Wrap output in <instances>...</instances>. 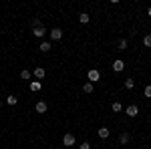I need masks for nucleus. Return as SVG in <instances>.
I'll return each instance as SVG.
<instances>
[{
  "label": "nucleus",
  "instance_id": "20e7f679",
  "mask_svg": "<svg viewBox=\"0 0 151 149\" xmlns=\"http://www.w3.org/2000/svg\"><path fill=\"white\" fill-rule=\"evenodd\" d=\"M123 69H125V63H123L121 58H117V60H113V71H117V73H121Z\"/></svg>",
  "mask_w": 151,
  "mask_h": 149
},
{
  "label": "nucleus",
  "instance_id": "7ed1b4c3",
  "mask_svg": "<svg viewBox=\"0 0 151 149\" xmlns=\"http://www.w3.org/2000/svg\"><path fill=\"white\" fill-rule=\"evenodd\" d=\"M32 35H35V36H38V38H42V36L47 35V28H45V26H35Z\"/></svg>",
  "mask_w": 151,
  "mask_h": 149
},
{
  "label": "nucleus",
  "instance_id": "4be33fe9",
  "mask_svg": "<svg viewBox=\"0 0 151 149\" xmlns=\"http://www.w3.org/2000/svg\"><path fill=\"white\" fill-rule=\"evenodd\" d=\"M81 149H91V145H89V143H83V145H81Z\"/></svg>",
  "mask_w": 151,
  "mask_h": 149
},
{
  "label": "nucleus",
  "instance_id": "aec40b11",
  "mask_svg": "<svg viewBox=\"0 0 151 149\" xmlns=\"http://www.w3.org/2000/svg\"><path fill=\"white\" fill-rule=\"evenodd\" d=\"M113 111H121V103H117V101H115V103H113Z\"/></svg>",
  "mask_w": 151,
  "mask_h": 149
},
{
  "label": "nucleus",
  "instance_id": "423d86ee",
  "mask_svg": "<svg viewBox=\"0 0 151 149\" xmlns=\"http://www.w3.org/2000/svg\"><path fill=\"white\" fill-rule=\"evenodd\" d=\"M137 113H139L137 105H129V107H127V115H129V117H137Z\"/></svg>",
  "mask_w": 151,
  "mask_h": 149
},
{
  "label": "nucleus",
  "instance_id": "2eb2a0df",
  "mask_svg": "<svg viewBox=\"0 0 151 149\" xmlns=\"http://www.w3.org/2000/svg\"><path fill=\"white\" fill-rule=\"evenodd\" d=\"M143 45H145V46H151V35H145V38H143Z\"/></svg>",
  "mask_w": 151,
  "mask_h": 149
},
{
  "label": "nucleus",
  "instance_id": "1a4fd4ad",
  "mask_svg": "<svg viewBox=\"0 0 151 149\" xmlns=\"http://www.w3.org/2000/svg\"><path fill=\"white\" fill-rule=\"evenodd\" d=\"M35 77H36V79H45V69H42V67L35 69Z\"/></svg>",
  "mask_w": 151,
  "mask_h": 149
},
{
  "label": "nucleus",
  "instance_id": "a211bd4d",
  "mask_svg": "<svg viewBox=\"0 0 151 149\" xmlns=\"http://www.w3.org/2000/svg\"><path fill=\"white\" fill-rule=\"evenodd\" d=\"M133 85H135V83H133L131 79H127V81H125V89H133Z\"/></svg>",
  "mask_w": 151,
  "mask_h": 149
},
{
  "label": "nucleus",
  "instance_id": "39448f33",
  "mask_svg": "<svg viewBox=\"0 0 151 149\" xmlns=\"http://www.w3.org/2000/svg\"><path fill=\"white\" fill-rule=\"evenodd\" d=\"M50 38H52V40H60V38H63V30H60V28H52V30H50Z\"/></svg>",
  "mask_w": 151,
  "mask_h": 149
},
{
  "label": "nucleus",
  "instance_id": "0eeeda50",
  "mask_svg": "<svg viewBox=\"0 0 151 149\" xmlns=\"http://www.w3.org/2000/svg\"><path fill=\"white\" fill-rule=\"evenodd\" d=\"M47 109H48V107H47L45 101H38V103H36V113H45Z\"/></svg>",
  "mask_w": 151,
  "mask_h": 149
},
{
  "label": "nucleus",
  "instance_id": "4468645a",
  "mask_svg": "<svg viewBox=\"0 0 151 149\" xmlns=\"http://www.w3.org/2000/svg\"><path fill=\"white\" fill-rule=\"evenodd\" d=\"M20 79L28 81V79H30V71H22V73H20Z\"/></svg>",
  "mask_w": 151,
  "mask_h": 149
},
{
  "label": "nucleus",
  "instance_id": "ddd939ff",
  "mask_svg": "<svg viewBox=\"0 0 151 149\" xmlns=\"http://www.w3.org/2000/svg\"><path fill=\"white\" fill-rule=\"evenodd\" d=\"M79 20H81L83 24H87V22H89V14H85V12H83L81 16H79Z\"/></svg>",
  "mask_w": 151,
  "mask_h": 149
},
{
  "label": "nucleus",
  "instance_id": "f03ea898",
  "mask_svg": "<svg viewBox=\"0 0 151 149\" xmlns=\"http://www.w3.org/2000/svg\"><path fill=\"white\" fill-rule=\"evenodd\" d=\"M87 77H89V81H91V83H97V81L101 79V73H99L97 69H91V71H89V75H87Z\"/></svg>",
  "mask_w": 151,
  "mask_h": 149
},
{
  "label": "nucleus",
  "instance_id": "9d476101",
  "mask_svg": "<svg viewBox=\"0 0 151 149\" xmlns=\"http://www.w3.org/2000/svg\"><path fill=\"white\" fill-rule=\"evenodd\" d=\"M99 137H101V139L109 137V129H107V127H101V129H99Z\"/></svg>",
  "mask_w": 151,
  "mask_h": 149
},
{
  "label": "nucleus",
  "instance_id": "6e6552de",
  "mask_svg": "<svg viewBox=\"0 0 151 149\" xmlns=\"http://www.w3.org/2000/svg\"><path fill=\"white\" fill-rule=\"evenodd\" d=\"M40 89H42L40 81H32V83H30V91H40Z\"/></svg>",
  "mask_w": 151,
  "mask_h": 149
},
{
  "label": "nucleus",
  "instance_id": "f257e3e1",
  "mask_svg": "<svg viewBox=\"0 0 151 149\" xmlns=\"http://www.w3.org/2000/svg\"><path fill=\"white\" fill-rule=\"evenodd\" d=\"M63 145H65V147L75 145V135H73V133H65V137H63Z\"/></svg>",
  "mask_w": 151,
  "mask_h": 149
},
{
  "label": "nucleus",
  "instance_id": "412c9836",
  "mask_svg": "<svg viewBox=\"0 0 151 149\" xmlns=\"http://www.w3.org/2000/svg\"><path fill=\"white\" fill-rule=\"evenodd\" d=\"M145 97H151V85L145 87Z\"/></svg>",
  "mask_w": 151,
  "mask_h": 149
},
{
  "label": "nucleus",
  "instance_id": "dca6fc26",
  "mask_svg": "<svg viewBox=\"0 0 151 149\" xmlns=\"http://www.w3.org/2000/svg\"><path fill=\"white\" fill-rule=\"evenodd\" d=\"M119 141H121V143H123V145H125V143H127V141H129V133H123V135H121V139H119Z\"/></svg>",
  "mask_w": 151,
  "mask_h": 149
},
{
  "label": "nucleus",
  "instance_id": "f3484780",
  "mask_svg": "<svg viewBox=\"0 0 151 149\" xmlns=\"http://www.w3.org/2000/svg\"><path fill=\"white\" fill-rule=\"evenodd\" d=\"M6 103H8V105H16V97H14V95H10V97L6 99Z\"/></svg>",
  "mask_w": 151,
  "mask_h": 149
},
{
  "label": "nucleus",
  "instance_id": "5701e85b",
  "mask_svg": "<svg viewBox=\"0 0 151 149\" xmlns=\"http://www.w3.org/2000/svg\"><path fill=\"white\" fill-rule=\"evenodd\" d=\"M149 16H151V8H149Z\"/></svg>",
  "mask_w": 151,
  "mask_h": 149
},
{
  "label": "nucleus",
  "instance_id": "6ab92c4d",
  "mask_svg": "<svg viewBox=\"0 0 151 149\" xmlns=\"http://www.w3.org/2000/svg\"><path fill=\"white\" fill-rule=\"evenodd\" d=\"M123 48H127V40H119V50H123Z\"/></svg>",
  "mask_w": 151,
  "mask_h": 149
},
{
  "label": "nucleus",
  "instance_id": "9b49d317",
  "mask_svg": "<svg viewBox=\"0 0 151 149\" xmlns=\"http://www.w3.org/2000/svg\"><path fill=\"white\" fill-rule=\"evenodd\" d=\"M83 91L85 93H93V83H85V85H83Z\"/></svg>",
  "mask_w": 151,
  "mask_h": 149
},
{
  "label": "nucleus",
  "instance_id": "f8f14e48",
  "mask_svg": "<svg viewBox=\"0 0 151 149\" xmlns=\"http://www.w3.org/2000/svg\"><path fill=\"white\" fill-rule=\"evenodd\" d=\"M40 50L42 53H48L50 50V42H40Z\"/></svg>",
  "mask_w": 151,
  "mask_h": 149
}]
</instances>
